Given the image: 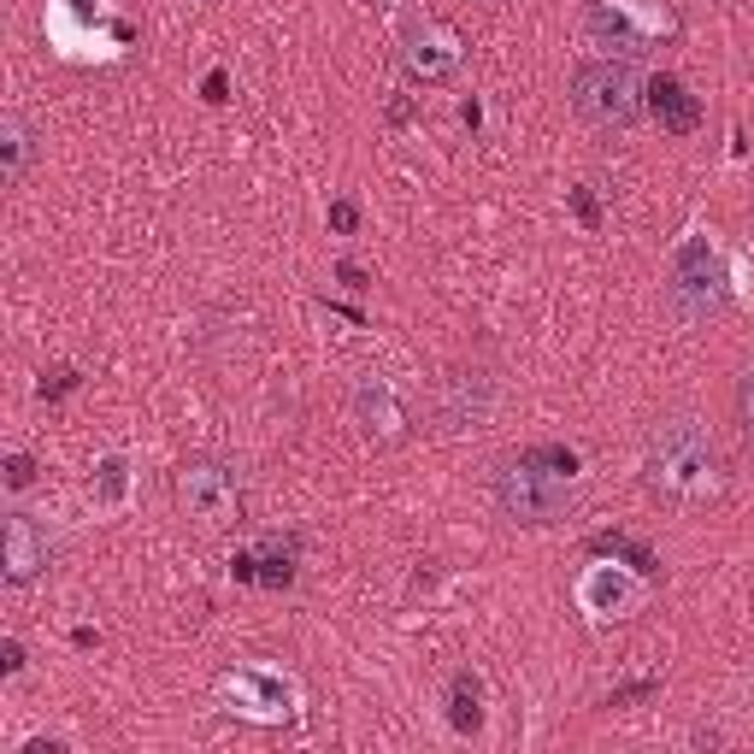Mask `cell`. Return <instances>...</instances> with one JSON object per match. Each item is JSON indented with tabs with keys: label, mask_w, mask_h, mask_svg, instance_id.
Listing matches in <instances>:
<instances>
[{
	"label": "cell",
	"mask_w": 754,
	"mask_h": 754,
	"mask_svg": "<svg viewBox=\"0 0 754 754\" xmlns=\"http://www.w3.org/2000/svg\"><path fill=\"white\" fill-rule=\"evenodd\" d=\"M643 489L655 495L660 507H678V513L713 507L719 495L731 489V466H725V454H719L708 424H696V419L655 424V431H648V449H643Z\"/></svg>",
	"instance_id": "6da1fadb"
},
{
	"label": "cell",
	"mask_w": 754,
	"mask_h": 754,
	"mask_svg": "<svg viewBox=\"0 0 754 754\" xmlns=\"http://www.w3.org/2000/svg\"><path fill=\"white\" fill-rule=\"evenodd\" d=\"M489 495H495V507H502V519H513V525H560L566 513L578 507L572 477L542 472V466H530V460H502V466L489 472Z\"/></svg>",
	"instance_id": "7a4b0ae2"
},
{
	"label": "cell",
	"mask_w": 754,
	"mask_h": 754,
	"mask_svg": "<svg viewBox=\"0 0 754 754\" xmlns=\"http://www.w3.org/2000/svg\"><path fill=\"white\" fill-rule=\"evenodd\" d=\"M643 107H648V89L625 60H590L572 72V112L584 118V125L625 130L643 118Z\"/></svg>",
	"instance_id": "3957f363"
},
{
	"label": "cell",
	"mask_w": 754,
	"mask_h": 754,
	"mask_svg": "<svg viewBox=\"0 0 754 754\" xmlns=\"http://www.w3.org/2000/svg\"><path fill=\"white\" fill-rule=\"evenodd\" d=\"M171 495H177L183 519H195L201 530H230L248 519V502H243V477H236V466H225V460L213 454H188L177 477H171Z\"/></svg>",
	"instance_id": "277c9868"
},
{
	"label": "cell",
	"mask_w": 754,
	"mask_h": 754,
	"mask_svg": "<svg viewBox=\"0 0 754 754\" xmlns=\"http://www.w3.org/2000/svg\"><path fill=\"white\" fill-rule=\"evenodd\" d=\"M584 24H590L595 42L620 47V54H648V47L672 42L683 30V19L666 0H590Z\"/></svg>",
	"instance_id": "5b68a950"
},
{
	"label": "cell",
	"mask_w": 754,
	"mask_h": 754,
	"mask_svg": "<svg viewBox=\"0 0 754 754\" xmlns=\"http://www.w3.org/2000/svg\"><path fill=\"white\" fill-rule=\"evenodd\" d=\"M666 306H672L683 324H701V319H713L719 306H725V271H719L713 248L701 243V236L678 248L672 283H666Z\"/></svg>",
	"instance_id": "8992f818"
},
{
	"label": "cell",
	"mask_w": 754,
	"mask_h": 754,
	"mask_svg": "<svg viewBox=\"0 0 754 754\" xmlns=\"http://www.w3.org/2000/svg\"><path fill=\"white\" fill-rule=\"evenodd\" d=\"M495 413V377L477 371V366H454L437 377L431 389V419L437 431H477Z\"/></svg>",
	"instance_id": "52a82bcc"
},
{
	"label": "cell",
	"mask_w": 754,
	"mask_h": 754,
	"mask_svg": "<svg viewBox=\"0 0 754 754\" xmlns=\"http://www.w3.org/2000/svg\"><path fill=\"white\" fill-rule=\"evenodd\" d=\"M401 65H407V77L424 83V89H431V83H449L460 72V36L437 19H413L407 36H401Z\"/></svg>",
	"instance_id": "ba28073f"
},
{
	"label": "cell",
	"mask_w": 754,
	"mask_h": 754,
	"mask_svg": "<svg viewBox=\"0 0 754 754\" xmlns=\"http://www.w3.org/2000/svg\"><path fill=\"white\" fill-rule=\"evenodd\" d=\"M47 560H54V542H47V530L30 519V513H7V584H36L47 572Z\"/></svg>",
	"instance_id": "9c48e42d"
},
{
	"label": "cell",
	"mask_w": 754,
	"mask_h": 754,
	"mask_svg": "<svg viewBox=\"0 0 754 754\" xmlns=\"http://www.w3.org/2000/svg\"><path fill=\"white\" fill-rule=\"evenodd\" d=\"M354 419L366 437H401L407 431V413H401L396 389H389L384 377H359L354 384Z\"/></svg>",
	"instance_id": "30bf717a"
},
{
	"label": "cell",
	"mask_w": 754,
	"mask_h": 754,
	"mask_svg": "<svg viewBox=\"0 0 754 754\" xmlns=\"http://www.w3.org/2000/svg\"><path fill=\"white\" fill-rule=\"evenodd\" d=\"M648 112L660 118L666 136H690L701 125V100L683 89L678 77H655V83H648Z\"/></svg>",
	"instance_id": "8fae6325"
},
{
	"label": "cell",
	"mask_w": 754,
	"mask_h": 754,
	"mask_svg": "<svg viewBox=\"0 0 754 754\" xmlns=\"http://www.w3.org/2000/svg\"><path fill=\"white\" fill-rule=\"evenodd\" d=\"M643 602V584H631V578L607 572V566H590L584 572V607L602 613V620H620V613H631Z\"/></svg>",
	"instance_id": "7c38bea8"
},
{
	"label": "cell",
	"mask_w": 754,
	"mask_h": 754,
	"mask_svg": "<svg viewBox=\"0 0 754 754\" xmlns=\"http://www.w3.org/2000/svg\"><path fill=\"white\" fill-rule=\"evenodd\" d=\"M30 153H36L30 118H24V112H7V118H0V183H7V188H19V183H24Z\"/></svg>",
	"instance_id": "4fadbf2b"
},
{
	"label": "cell",
	"mask_w": 754,
	"mask_h": 754,
	"mask_svg": "<svg viewBox=\"0 0 754 754\" xmlns=\"http://www.w3.org/2000/svg\"><path fill=\"white\" fill-rule=\"evenodd\" d=\"M295 537H266L260 548H254V584L266 590H289L295 584Z\"/></svg>",
	"instance_id": "5bb4252c"
},
{
	"label": "cell",
	"mask_w": 754,
	"mask_h": 754,
	"mask_svg": "<svg viewBox=\"0 0 754 754\" xmlns=\"http://www.w3.org/2000/svg\"><path fill=\"white\" fill-rule=\"evenodd\" d=\"M449 725L460 736H472L477 725H484V683H477V672H454L449 678Z\"/></svg>",
	"instance_id": "9a60e30c"
},
{
	"label": "cell",
	"mask_w": 754,
	"mask_h": 754,
	"mask_svg": "<svg viewBox=\"0 0 754 754\" xmlns=\"http://www.w3.org/2000/svg\"><path fill=\"white\" fill-rule=\"evenodd\" d=\"M590 554H613V560H625L637 578H655V572H660L655 548L637 542V537H625V530H613V537H595V542H590Z\"/></svg>",
	"instance_id": "2e32d148"
},
{
	"label": "cell",
	"mask_w": 754,
	"mask_h": 754,
	"mask_svg": "<svg viewBox=\"0 0 754 754\" xmlns=\"http://www.w3.org/2000/svg\"><path fill=\"white\" fill-rule=\"evenodd\" d=\"M519 460H530V466H542V472H560V477H578V454L560 449V442H537V449H525Z\"/></svg>",
	"instance_id": "e0dca14e"
},
{
	"label": "cell",
	"mask_w": 754,
	"mask_h": 754,
	"mask_svg": "<svg viewBox=\"0 0 754 754\" xmlns=\"http://www.w3.org/2000/svg\"><path fill=\"white\" fill-rule=\"evenodd\" d=\"M95 502H125V460H100V484H95Z\"/></svg>",
	"instance_id": "ac0fdd59"
},
{
	"label": "cell",
	"mask_w": 754,
	"mask_h": 754,
	"mask_svg": "<svg viewBox=\"0 0 754 754\" xmlns=\"http://www.w3.org/2000/svg\"><path fill=\"white\" fill-rule=\"evenodd\" d=\"M736 424H743V437H748V449H754V366L736 377Z\"/></svg>",
	"instance_id": "d6986e66"
},
{
	"label": "cell",
	"mask_w": 754,
	"mask_h": 754,
	"mask_svg": "<svg viewBox=\"0 0 754 754\" xmlns=\"http://www.w3.org/2000/svg\"><path fill=\"white\" fill-rule=\"evenodd\" d=\"M77 384H83V371H77V366H54V371L42 377V401H60V396H72Z\"/></svg>",
	"instance_id": "ffe728a7"
},
{
	"label": "cell",
	"mask_w": 754,
	"mask_h": 754,
	"mask_svg": "<svg viewBox=\"0 0 754 754\" xmlns=\"http://www.w3.org/2000/svg\"><path fill=\"white\" fill-rule=\"evenodd\" d=\"M36 484V460L30 454H7V489H30Z\"/></svg>",
	"instance_id": "44dd1931"
},
{
	"label": "cell",
	"mask_w": 754,
	"mask_h": 754,
	"mask_svg": "<svg viewBox=\"0 0 754 754\" xmlns=\"http://www.w3.org/2000/svg\"><path fill=\"white\" fill-rule=\"evenodd\" d=\"M655 690H660L655 678H643V683H625V690H613V696L602 701V708H631V701H643V696H655Z\"/></svg>",
	"instance_id": "7402d4cb"
},
{
	"label": "cell",
	"mask_w": 754,
	"mask_h": 754,
	"mask_svg": "<svg viewBox=\"0 0 754 754\" xmlns=\"http://www.w3.org/2000/svg\"><path fill=\"white\" fill-rule=\"evenodd\" d=\"M354 225H359V207H354V201H331V230H336V236H354Z\"/></svg>",
	"instance_id": "603a6c76"
},
{
	"label": "cell",
	"mask_w": 754,
	"mask_h": 754,
	"mask_svg": "<svg viewBox=\"0 0 754 754\" xmlns=\"http://www.w3.org/2000/svg\"><path fill=\"white\" fill-rule=\"evenodd\" d=\"M572 213L578 218H584V225L595 230V225H602V207H595V195H590V188H572Z\"/></svg>",
	"instance_id": "cb8c5ba5"
},
{
	"label": "cell",
	"mask_w": 754,
	"mask_h": 754,
	"mask_svg": "<svg viewBox=\"0 0 754 754\" xmlns=\"http://www.w3.org/2000/svg\"><path fill=\"white\" fill-rule=\"evenodd\" d=\"M336 278L348 283L354 295H366V289H371V278H366V266H354V260H342V266H336Z\"/></svg>",
	"instance_id": "d4e9b609"
},
{
	"label": "cell",
	"mask_w": 754,
	"mask_h": 754,
	"mask_svg": "<svg viewBox=\"0 0 754 754\" xmlns=\"http://www.w3.org/2000/svg\"><path fill=\"white\" fill-rule=\"evenodd\" d=\"M201 95H207L213 107H225V100H230V77H225V72H207V83H201Z\"/></svg>",
	"instance_id": "484cf974"
},
{
	"label": "cell",
	"mask_w": 754,
	"mask_h": 754,
	"mask_svg": "<svg viewBox=\"0 0 754 754\" xmlns=\"http://www.w3.org/2000/svg\"><path fill=\"white\" fill-rule=\"evenodd\" d=\"M0 672H24V643H0Z\"/></svg>",
	"instance_id": "4316f807"
},
{
	"label": "cell",
	"mask_w": 754,
	"mask_h": 754,
	"mask_svg": "<svg viewBox=\"0 0 754 754\" xmlns=\"http://www.w3.org/2000/svg\"><path fill=\"white\" fill-rule=\"evenodd\" d=\"M230 572L243 578V584H254V554H236V560H230Z\"/></svg>",
	"instance_id": "83f0119b"
},
{
	"label": "cell",
	"mask_w": 754,
	"mask_h": 754,
	"mask_svg": "<svg viewBox=\"0 0 754 754\" xmlns=\"http://www.w3.org/2000/svg\"><path fill=\"white\" fill-rule=\"evenodd\" d=\"M65 743H54V736H47V743H42V736H36V743H24V754H60Z\"/></svg>",
	"instance_id": "f1b7e54d"
}]
</instances>
